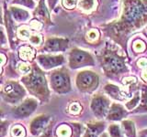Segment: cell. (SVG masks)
Returning <instances> with one entry per match:
<instances>
[{"instance_id":"14","label":"cell","mask_w":147,"mask_h":137,"mask_svg":"<svg viewBox=\"0 0 147 137\" xmlns=\"http://www.w3.org/2000/svg\"><path fill=\"white\" fill-rule=\"evenodd\" d=\"M126 115V112L125 110L121 107V105L119 104H113L111 108L109 109V120H121L122 117Z\"/></svg>"},{"instance_id":"2","label":"cell","mask_w":147,"mask_h":137,"mask_svg":"<svg viewBox=\"0 0 147 137\" xmlns=\"http://www.w3.org/2000/svg\"><path fill=\"white\" fill-rule=\"evenodd\" d=\"M22 81L28 90L38 98L45 100L49 97V90L46 83L45 76L37 66L33 67L31 73L23 78Z\"/></svg>"},{"instance_id":"16","label":"cell","mask_w":147,"mask_h":137,"mask_svg":"<svg viewBox=\"0 0 147 137\" xmlns=\"http://www.w3.org/2000/svg\"><path fill=\"white\" fill-rule=\"evenodd\" d=\"M18 56L24 61H31L35 58V50L30 46H22L18 50Z\"/></svg>"},{"instance_id":"37","label":"cell","mask_w":147,"mask_h":137,"mask_svg":"<svg viewBox=\"0 0 147 137\" xmlns=\"http://www.w3.org/2000/svg\"><path fill=\"white\" fill-rule=\"evenodd\" d=\"M48 3H49V7L51 9H53L54 7V6L56 5L57 3V0H48Z\"/></svg>"},{"instance_id":"34","label":"cell","mask_w":147,"mask_h":137,"mask_svg":"<svg viewBox=\"0 0 147 137\" xmlns=\"http://www.w3.org/2000/svg\"><path fill=\"white\" fill-rule=\"evenodd\" d=\"M136 82V78L135 77H126V78H124L123 80H122V83L124 85H131L133 83H135Z\"/></svg>"},{"instance_id":"26","label":"cell","mask_w":147,"mask_h":137,"mask_svg":"<svg viewBox=\"0 0 147 137\" xmlns=\"http://www.w3.org/2000/svg\"><path fill=\"white\" fill-rule=\"evenodd\" d=\"M12 3L21 5V6L27 7L29 8H33L35 7V3L33 0H13Z\"/></svg>"},{"instance_id":"20","label":"cell","mask_w":147,"mask_h":137,"mask_svg":"<svg viewBox=\"0 0 147 137\" xmlns=\"http://www.w3.org/2000/svg\"><path fill=\"white\" fill-rule=\"evenodd\" d=\"M32 34H33L32 33V31L27 27H18V29L17 31V36L20 39H23V40H29Z\"/></svg>"},{"instance_id":"30","label":"cell","mask_w":147,"mask_h":137,"mask_svg":"<svg viewBox=\"0 0 147 137\" xmlns=\"http://www.w3.org/2000/svg\"><path fill=\"white\" fill-rule=\"evenodd\" d=\"M18 70H20L22 74H28V73H30L31 70L30 66L27 62H20L18 64Z\"/></svg>"},{"instance_id":"40","label":"cell","mask_w":147,"mask_h":137,"mask_svg":"<svg viewBox=\"0 0 147 137\" xmlns=\"http://www.w3.org/2000/svg\"><path fill=\"white\" fill-rule=\"evenodd\" d=\"M101 137H108V135H107V134H103Z\"/></svg>"},{"instance_id":"8","label":"cell","mask_w":147,"mask_h":137,"mask_svg":"<svg viewBox=\"0 0 147 137\" xmlns=\"http://www.w3.org/2000/svg\"><path fill=\"white\" fill-rule=\"evenodd\" d=\"M37 61L44 70H50V68L62 65L64 61V59L62 55H58V56L40 55V56L37 57Z\"/></svg>"},{"instance_id":"9","label":"cell","mask_w":147,"mask_h":137,"mask_svg":"<svg viewBox=\"0 0 147 137\" xmlns=\"http://www.w3.org/2000/svg\"><path fill=\"white\" fill-rule=\"evenodd\" d=\"M109 100L105 97H103V96L96 95L92 100V103H91L92 111H93V112L98 118L106 115V113H107L109 110Z\"/></svg>"},{"instance_id":"35","label":"cell","mask_w":147,"mask_h":137,"mask_svg":"<svg viewBox=\"0 0 147 137\" xmlns=\"http://www.w3.org/2000/svg\"><path fill=\"white\" fill-rule=\"evenodd\" d=\"M137 65L139 66L140 68H146L147 67V59L142 58V59H140L139 61H137Z\"/></svg>"},{"instance_id":"23","label":"cell","mask_w":147,"mask_h":137,"mask_svg":"<svg viewBox=\"0 0 147 137\" xmlns=\"http://www.w3.org/2000/svg\"><path fill=\"white\" fill-rule=\"evenodd\" d=\"M145 49H146L145 43L142 40L137 39L133 42V49H134L135 52H138V53L144 52L145 50Z\"/></svg>"},{"instance_id":"17","label":"cell","mask_w":147,"mask_h":137,"mask_svg":"<svg viewBox=\"0 0 147 137\" xmlns=\"http://www.w3.org/2000/svg\"><path fill=\"white\" fill-rule=\"evenodd\" d=\"M105 90L109 95L111 96L112 98L117 99V100H123L126 98V94H124L123 91L119 88V87L112 85V84H108L105 87Z\"/></svg>"},{"instance_id":"32","label":"cell","mask_w":147,"mask_h":137,"mask_svg":"<svg viewBox=\"0 0 147 137\" xmlns=\"http://www.w3.org/2000/svg\"><path fill=\"white\" fill-rule=\"evenodd\" d=\"M78 0H63V6L67 9H73L76 7Z\"/></svg>"},{"instance_id":"10","label":"cell","mask_w":147,"mask_h":137,"mask_svg":"<svg viewBox=\"0 0 147 137\" xmlns=\"http://www.w3.org/2000/svg\"><path fill=\"white\" fill-rule=\"evenodd\" d=\"M68 48V40L61 38H51L45 42L43 49L48 52L64 51Z\"/></svg>"},{"instance_id":"3","label":"cell","mask_w":147,"mask_h":137,"mask_svg":"<svg viewBox=\"0 0 147 137\" xmlns=\"http://www.w3.org/2000/svg\"><path fill=\"white\" fill-rule=\"evenodd\" d=\"M102 64L106 71L111 73H121L126 71V65L124 59L119 57L116 52L110 51L104 54L102 59Z\"/></svg>"},{"instance_id":"39","label":"cell","mask_w":147,"mask_h":137,"mask_svg":"<svg viewBox=\"0 0 147 137\" xmlns=\"http://www.w3.org/2000/svg\"><path fill=\"white\" fill-rule=\"evenodd\" d=\"M1 59H2V62H1V64H2V66L5 64V61H6V56H5L4 54H1Z\"/></svg>"},{"instance_id":"6","label":"cell","mask_w":147,"mask_h":137,"mask_svg":"<svg viewBox=\"0 0 147 137\" xmlns=\"http://www.w3.org/2000/svg\"><path fill=\"white\" fill-rule=\"evenodd\" d=\"M2 94L5 100L9 102H16L25 95V90L15 81H9L2 89Z\"/></svg>"},{"instance_id":"38","label":"cell","mask_w":147,"mask_h":137,"mask_svg":"<svg viewBox=\"0 0 147 137\" xmlns=\"http://www.w3.org/2000/svg\"><path fill=\"white\" fill-rule=\"evenodd\" d=\"M142 79H144V80H146V81H147V70H144V72H142Z\"/></svg>"},{"instance_id":"19","label":"cell","mask_w":147,"mask_h":137,"mask_svg":"<svg viewBox=\"0 0 147 137\" xmlns=\"http://www.w3.org/2000/svg\"><path fill=\"white\" fill-rule=\"evenodd\" d=\"M122 126L125 134L128 137H135V128L131 121L122 122Z\"/></svg>"},{"instance_id":"1","label":"cell","mask_w":147,"mask_h":137,"mask_svg":"<svg viewBox=\"0 0 147 137\" xmlns=\"http://www.w3.org/2000/svg\"><path fill=\"white\" fill-rule=\"evenodd\" d=\"M147 23V8L140 0H126L124 14L116 31L128 32L141 29Z\"/></svg>"},{"instance_id":"31","label":"cell","mask_w":147,"mask_h":137,"mask_svg":"<svg viewBox=\"0 0 147 137\" xmlns=\"http://www.w3.org/2000/svg\"><path fill=\"white\" fill-rule=\"evenodd\" d=\"M139 100H140V93L139 92H137L135 95H134V97H133V99L131 100H130L127 104H126V107L128 108V109H130V110H131V109H133L134 108L136 105L138 104V102H139Z\"/></svg>"},{"instance_id":"22","label":"cell","mask_w":147,"mask_h":137,"mask_svg":"<svg viewBox=\"0 0 147 137\" xmlns=\"http://www.w3.org/2000/svg\"><path fill=\"white\" fill-rule=\"evenodd\" d=\"M11 135L12 137H25L26 132L24 127L21 125H15L11 130Z\"/></svg>"},{"instance_id":"15","label":"cell","mask_w":147,"mask_h":137,"mask_svg":"<svg viewBox=\"0 0 147 137\" xmlns=\"http://www.w3.org/2000/svg\"><path fill=\"white\" fill-rule=\"evenodd\" d=\"M11 15L14 18V20H16L17 22H25L30 18V14L29 12H27L26 10L22 8H18L12 7L10 8Z\"/></svg>"},{"instance_id":"18","label":"cell","mask_w":147,"mask_h":137,"mask_svg":"<svg viewBox=\"0 0 147 137\" xmlns=\"http://www.w3.org/2000/svg\"><path fill=\"white\" fill-rule=\"evenodd\" d=\"M104 129V124L98 123V124H89L85 137H98V134Z\"/></svg>"},{"instance_id":"28","label":"cell","mask_w":147,"mask_h":137,"mask_svg":"<svg viewBox=\"0 0 147 137\" xmlns=\"http://www.w3.org/2000/svg\"><path fill=\"white\" fill-rule=\"evenodd\" d=\"M29 41L32 45L39 46L40 44H41V42H42V38H41V35L37 34V33H33L31 35Z\"/></svg>"},{"instance_id":"13","label":"cell","mask_w":147,"mask_h":137,"mask_svg":"<svg viewBox=\"0 0 147 137\" xmlns=\"http://www.w3.org/2000/svg\"><path fill=\"white\" fill-rule=\"evenodd\" d=\"M34 16L38 17L40 19H41L45 23H47V24L51 23L48 9L45 6V0H40L39 6L36 8V10L34 11Z\"/></svg>"},{"instance_id":"11","label":"cell","mask_w":147,"mask_h":137,"mask_svg":"<svg viewBox=\"0 0 147 137\" xmlns=\"http://www.w3.org/2000/svg\"><path fill=\"white\" fill-rule=\"evenodd\" d=\"M37 104L38 103L34 99H28L16 109L15 114L20 117L30 115V113L34 112L35 108L37 107Z\"/></svg>"},{"instance_id":"5","label":"cell","mask_w":147,"mask_h":137,"mask_svg":"<svg viewBox=\"0 0 147 137\" xmlns=\"http://www.w3.org/2000/svg\"><path fill=\"white\" fill-rule=\"evenodd\" d=\"M51 85L53 89L59 93H65L70 90V79L67 72L57 70L51 76Z\"/></svg>"},{"instance_id":"36","label":"cell","mask_w":147,"mask_h":137,"mask_svg":"<svg viewBox=\"0 0 147 137\" xmlns=\"http://www.w3.org/2000/svg\"><path fill=\"white\" fill-rule=\"evenodd\" d=\"M80 130H81V127L78 125L77 123H75V124H74V131H75V132H74V137H79Z\"/></svg>"},{"instance_id":"24","label":"cell","mask_w":147,"mask_h":137,"mask_svg":"<svg viewBox=\"0 0 147 137\" xmlns=\"http://www.w3.org/2000/svg\"><path fill=\"white\" fill-rule=\"evenodd\" d=\"M80 7H82L84 10H90L94 7L95 0H78Z\"/></svg>"},{"instance_id":"21","label":"cell","mask_w":147,"mask_h":137,"mask_svg":"<svg viewBox=\"0 0 147 137\" xmlns=\"http://www.w3.org/2000/svg\"><path fill=\"white\" fill-rule=\"evenodd\" d=\"M56 134L58 137H71L72 130L71 128L66 124H63L57 128Z\"/></svg>"},{"instance_id":"29","label":"cell","mask_w":147,"mask_h":137,"mask_svg":"<svg viewBox=\"0 0 147 137\" xmlns=\"http://www.w3.org/2000/svg\"><path fill=\"white\" fill-rule=\"evenodd\" d=\"M109 134L111 135V137H121V132L118 125L114 124V125L109 126Z\"/></svg>"},{"instance_id":"27","label":"cell","mask_w":147,"mask_h":137,"mask_svg":"<svg viewBox=\"0 0 147 137\" xmlns=\"http://www.w3.org/2000/svg\"><path fill=\"white\" fill-rule=\"evenodd\" d=\"M69 112L71 114H78L82 111V106L77 102H73L69 105Z\"/></svg>"},{"instance_id":"33","label":"cell","mask_w":147,"mask_h":137,"mask_svg":"<svg viewBox=\"0 0 147 137\" xmlns=\"http://www.w3.org/2000/svg\"><path fill=\"white\" fill-rule=\"evenodd\" d=\"M31 29H33L34 30H40L41 27H42V24L37 19H33L30 21V24Z\"/></svg>"},{"instance_id":"12","label":"cell","mask_w":147,"mask_h":137,"mask_svg":"<svg viewBox=\"0 0 147 137\" xmlns=\"http://www.w3.org/2000/svg\"><path fill=\"white\" fill-rule=\"evenodd\" d=\"M49 118L47 116H40L36 118L35 120L31 122L30 125V131L32 134H39L43 130H45L46 125L48 124Z\"/></svg>"},{"instance_id":"7","label":"cell","mask_w":147,"mask_h":137,"mask_svg":"<svg viewBox=\"0 0 147 137\" xmlns=\"http://www.w3.org/2000/svg\"><path fill=\"white\" fill-rule=\"evenodd\" d=\"M76 84L82 90H92L98 84V77L91 71L80 72L76 78Z\"/></svg>"},{"instance_id":"4","label":"cell","mask_w":147,"mask_h":137,"mask_svg":"<svg viewBox=\"0 0 147 137\" xmlns=\"http://www.w3.org/2000/svg\"><path fill=\"white\" fill-rule=\"evenodd\" d=\"M94 63V59L91 55L82 49H73L70 53V56H69V65L72 68L93 66Z\"/></svg>"},{"instance_id":"25","label":"cell","mask_w":147,"mask_h":137,"mask_svg":"<svg viewBox=\"0 0 147 137\" xmlns=\"http://www.w3.org/2000/svg\"><path fill=\"white\" fill-rule=\"evenodd\" d=\"M99 38V32L98 29H90L88 32L86 33V39L90 41V42H94L96 39H98Z\"/></svg>"}]
</instances>
